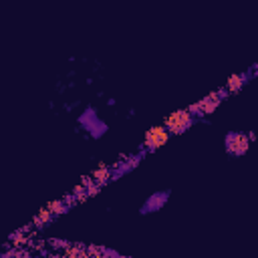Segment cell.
Here are the masks:
<instances>
[{
	"label": "cell",
	"instance_id": "1",
	"mask_svg": "<svg viewBox=\"0 0 258 258\" xmlns=\"http://www.w3.org/2000/svg\"><path fill=\"white\" fill-rule=\"evenodd\" d=\"M192 123H194V113L189 109H182V111H175L170 117H166V121L161 125L172 135V133H184Z\"/></svg>",
	"mask_w": 258,
	"mask_h": 258
},
{
	"label": "cell",
	"instance_id": "2",
	"mask_svg": "<svg viewBox=\"0 0 258 258\" xmlns=\"http://www.w3.org/2000/svg\"><path fill=\"white\" fill-rule=\"evenodd\" d=\"M170 139V133H168V129L164 127V125H155V127H152L147 133H145V141H143V147L145 149H157L159 145H164L166 141Z\"/></svg>",
	"mask_w": 258,
	"mask_h": 258
},
{
	"label": "cell",
	"instance_id": "3",
	"mask_svg": "<svg viewBox=\"0 0 258 258\" xmlns=\"http://www.w3.org/2000/svg\"><path fill=\"white\" fill-rule=\"evenodd\" d=\"M226 147H228L232 154L240 155V154H244V152L248 149V139L244 138L242 133H232V135H230V138L226 139Z\"/></svg>",
	"mask_w": 258,
	"mask_h": 258
},
{
	"label": "cell",
	"instance_id": "4",
	"mask_svg": "<svg viewBox=\"0 0 258 258\" xmlns=\"http://www.w3.org/2000/svg\"><path fill=\"white\" fill-rule=\"evenodd\" d=\"M57 208H63V202H52V204H49V206H45L43 210H40V212L36 214V218H34V226L38 228L40 224H45L47 220H51V216H52V214L61 212V210H57Z\"/></svg>",
	"mask_w": 258,
	"mask_h": 258
},
{
	"label": "cell",
	"instance_id": "5",
	"mask_svg": "<svg viewBox=\"0 0 258 258\" xmlns=\"http://www.w3.org/2000/svg\"><path fill=\"white\" fill-rule=\"evenodd\" d=\"M244 83H246V75H236V77H232V79H230L228 81V83H226V89L228 91H236L240 85H244Z\"/></svg>",
	"mask_w": 258,
	"mask_h": 258
}]
</instances>
